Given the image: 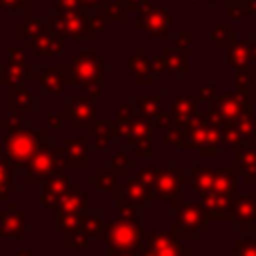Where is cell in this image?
Masks as SVG:
<instances>
[{
	"label": "cell",
	"mask_w": 256,
	"mask_h": 256,
	"mask_svg": "<svg viewBox=\"0 0 256 256\" xmlns=\"http://www.w3.org/2000/svg\"><path fill=\"white\" fill-rule=\"evenodd\" d=\"M108 18L92 8H78L70 12L54 10L50 20H44V26L68 38H96L102 30L108 28Z\"/></svg>",
	"instance_id": "cell-1"
},
{
	"label": "cell",
	"mask_w": 256,
	"mask_h": 256,
	"mask_svg": "<svg viewBox=\"0 0 256 256\" xmlns=\"http://www.w3.org/2000/svg\"><path fill=\"white\" fill-rule=\"evenodd\" d=\"M104 66H106V58L98 54V48H88L72 64L74 78L82 80L86 86H92L96 82H106Z\"/></svg>",
	"instance_id": "cell-2"
},
{
	"label": "cell",
	"mask_w": 256,
	"mask_h": 256,
	"mask_svg": "<svg viewBox=\"0 0 256 256\" xmlns=\"http://www.w3.org/2000/svg\"><path fill=\"white\" fill-rule=\"evenodd\" d=\"M138 12H140V18H138V24H136L138 30H144L150 36H168L170 18L160 6L144 2V4L138 6Z\"/></svg>",
	"instance_id": "cell-3"
},
{
	"label": "cell",
	"mask_w": 256,
	"mask_h": 256,
	"mask_svg": "<svg viewBox=\"0 0 256 256\" xmlns=\"http://www.w3.org/2000/svg\"><path fill=\"white\" fill-rule=\"evenodd\" d=\"M26 46L36 50L42 56H58L62 52V36L58 32L46 28L42 22V30L30 38H26Z\"/></svg>",
	"instance_id": "cell-4"
},
{
	"label": "cell",
	"mask_w": 256,
	"mask_h": 256,
	"mask_svg": "<svg viewBox=\"0 0 256 256\" xmlns=\"http://www.w3.org/2000/svg\"><path fill=\"white\" fill-rule=\"evenodd\" d=\"M40 30H42V22H38V16H36L34 10H28L26 12V18L20 20L18 26H16L18 38H30V36H34Z\"/></svg>",
	"instance_id": "cell-5"
},
{
	"label": "cell",
	"mask_w": 256,
	"mask_h": 256,
	"mask_svg": "<svg viewBox=\"0 0 256 256\" xmlns=\"http://www.w3.org/2000/svg\"><path fill=\"white\" fill-rule=\"evenodd\" d=\"M128 68H130V70H132V74L138 78V82H144V76H142V72L148 76V80H152V76L148 74L150 70H148V62H146V58H144V52H142V48H138V50H136L134 58L128 62Z\"/></svg>",
	"instance_id": "cell-6"
},
{
	"label": "cell",
	"mask_w": 256,
	"mask_h": 256,
	"mask_svg": "<svg viewBox=\"0 0 256 256\" xmlns=\"http://www.w3.org/2000/svg\"><path fill=\"white\" fill-rule=\"evenodd\" d=\"M0 10L2 12H8V10L28 12V2H24V0H0Z\"/></svg>",
	"instance_id": "cell-7"
},
{
	"label": "cell",
	"mask_w": 256,
	"mask_h": 256,
	"mask_svg": "<svg viewBox=\"0 0 256 256\" xmlns=\"http://www.w3.org/2000/svg\"><path fill=\"white\" fill-rule=\"evenodd\" d=\"M54 6L60 12H70V10L80 8V0H54Z\"/></svg>",
	"instance_id": "cell-8"
},
{
	"label": "cell",
	"mask_w": 256,
	"mask_h": 256,
	"mask_svg": "<svg viewBox=\"0 0 256 256\" xmlns=\"http://www.w3.org/2000/svg\"><path fill=\"white\" fill-rule=\"evenodd\" d=\"M108 0H80V6L82 8H92V10H98L106 4Z\"/></svg>",
	"instance_id": "cell-9"
},
{
	"label": "cell",
	"mask_w": 256,
	"mask_h": 256,
	"mask_svg": "<svg viewBox=\"0 0 256 256\" xmlns=\"http://www.w3.org/2000/svg\"><path fill=\"white\" fill-rule=\"evenodd\" d=\"M126 12H130V10H138V6H140V2L142 0H116Z\"/></svg>",
	"instance_id": "cell-10"
},
{
	"label": "cell",
	"mask_w": 256,
	"mask_h": 256,
	"mask_svg": "<svg viewBox=\"0 0 256 256\" xmlns=\"http://www.w3.org/2000/svg\"><path fill=\"white\" fill-rule=\"evenodd\" d=\"M8 54L12 56V60H14V62L24 64V52H22L20 48H10V50H8Z\"/></svg>",
	"instance_id": "cell-11"
},
{
	"label": "cell",
	"mask_w": 256,
	"mask_h": 256,
	"mask_svg": "<svg viewBox=\"0 0 256 256\" xmlns=\"http://www.w3.org/2000/svg\"><path fill=\"white\" fill-rule=\"evenodd\" d=\"M24 2H28V4H30V2H34V0H24Z\"/></svg>",
	"instance_id": "cell-12"
}]
</instances>
